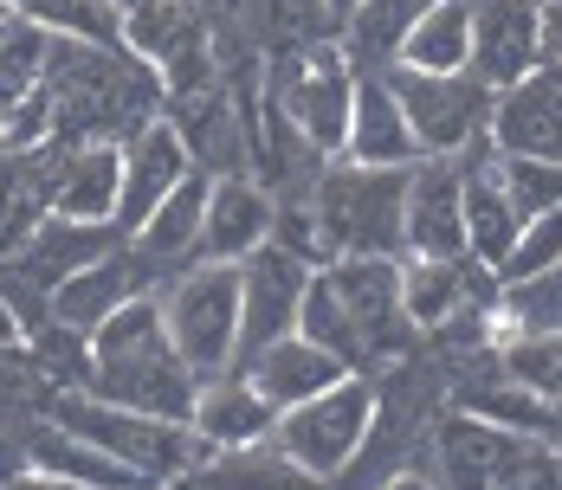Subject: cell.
<instances>
[{"mask_svg": "<svg viewBox=\"0 0 562 490\" xmlns=\"http://www.w3.org/2000/svg\"><path fill=\"white\" fill-rule=\"evenodd\" d=\"M394 65L401 71H465L472 65V0H434L407 26Z\"/></svg>", "mask_w": 562, "mask_h": 490, "instance_id": "83f0119b", "label": "cell"}, {"mask_svg": "<svg viewBox=\"0 0 562 490\" xmlns=\"http://www.w3.org/2000/svg\"><path fill=\"white\" fill-rule=\"evenodd\" d=\"M156 277H169V272H162L136 239H123V246L104 252L98 265H85V272H71L65 284H53V329H58V335L91 342V329L111 323L130 297H149V284H156Z\"/></svg>", "mask_w": 562, "mask_h": 490, "instance_id": "9c48e42d", "label": "cell"}, {"mask_svg": "<svg viewBox=\"0 0 562 490\" xmlns=\"http://www.w3.org/2000/svg\"><path fill=\"white\" fill-rule=\"evenodd\" d=\"M557 265H562V207H550V214H530V219H524L517 246H510L505 265H498V284H517V277H537V272H557Z\"/></svg>", "mask_w": 562, "mask_h": 490, "instance_id": "d590c367", "label": "cell"}, {"mask_svg": "<svg viewBox=\"0 0 562 490\" xmlns=\"http://www.w3.org/2000/svg\"><path fill=\"white\" fill-rule=\"evenodd\" d=\"M447 407H465V413H479V420H492L517 438H550V445L562 438V407L543 400L537 387H524L517 375H505V368L492 381H459Z\"/></svg>", "mask_w": 562, "mask_h": 490, "instance_id": "484cf974", "label": "cell"}, {"mask_svg": "<svg viewBox=\"0 0 562 490\" xmlns=\"http://www.w3.org/2000/svg\"><path fill=\"white\" fill-rule=\"evenodd\" d=\"M58 426H71L78 438H91V445L116 452L123 465H136L143 478H156L162 490L181 485L188 471H201V465H207V445L194 438L188 420H156V413L116 407V400L91 394V387L58 400Z\"/></svg>", "mask_w": 562, "mask_h": 490, "instance_id": "277c9868", "label": "cell"}, {"mask_svg": "<svg viewBox=\"0 0 562 490\" xmlns=\"http://www.w3.org/2000/svg\"><path fill=\"white\" fill-rule=\"evenodd\" d=\"M492 355H498L505 375H517L524 387H537L543 400L562 407V329H524V335H505Z\"/></svg>", "mask_w": 562, "mask_h": 490, "instance_id": "e575fe53", "label": "cell"}, {"mask_svg": "<svg viewBox=\"0 0 562 490\" xmlns=\"http://www.w3.org/2000/svg\"><path fill=\"white\" fill-rule=\"evenodd\" d=\"M492 98L543 71V0H472V65Z\"/></svg>", "mask_w": 562, "mask_h": 490, "instance_id": "8fae6325", "label": "cell"}, {"mask_svg": "<svg viewBox=\"0 0 562 490\" xmlns=\"http://www.w3.org/2000/svg\"><path fill=\"white\" fill-rule=\"evenodd\" d=\"M434 0H362L349 20H342V53L356 58V71H389L407 26L427 13Z\"/></svg>", "mask_w": 562, "mask_h": 490, "instance_id": "f1b7e54d", "label": "cell"}, {"mask_svg": "<svg viewBox=\"0 0 562 490\" xmlns=\"http://www.w3.org/2000/svg\"><path fill=\"white\" fill-rule=\"evenodd\" d=\"M7 490H85V485H71V478H46V471H20V478H7Z\"/></svg>", "mask_w": 562, "mask_h": 490, "instance_id": "60d3db41", "label": "cell"}, {"mask_svg": "<svg viewBox=\"0 0 562 490\" xmlns=\"http://www.w3.org/2000/svg\"><path fill=\"white\" fill-rule=\"evenodd\" d=\"M324 272H330L342 310L356 323L362 375L382 368V362H407V349H414L420 329L407 323V310H401V259H330Z\"/></svg>", "mask_w": 562, "mask_h": 490, "instance_id": "ba28073f", "label": "cell"}, {"mask_svg": "<svg viewBox=\"0 0 562 490\" xmlns=\"http://www.w3.org/2000/svg\"><path fill=\"white\" fill-rule=\"evenodd\" d=\"M356 7H362V0H324V13H330V26H337V33H342V20H349Z\"/></svg>", "mask_w": 562, "mask_h": 490, "instance_id": "7bdbcfd3", "label": "cell"}, {"mask_svg": "<svg viewBox=\"0 0 562 490\" xmlns=\"http://www.w3.org/2000/svg\"><path fill=\"white\" fill-rule=\"evenodd\" d=\"M375 413H382V387L369 381V375H342L337 387L284 407L279 426H272V445H279L297 471H311L317 485H337L342 471L369 452Z\"/></svg>", "mask_w": 562, "mask_h": 490, "instance_id": "3957f363", "label": "cell"}, {"mask_svg": "<svg viewBox=\"0 0 562 490\" xmlns=\"http://www.w3.org/2000/svg\"><path fill=\"white\" fill-rule=\"evenodd\" d=\"M389 84L407 110V123H414L420 156H465L472 143H485L492 91L472 71H401V65H389Z\"/></svg>", "mask_w": 562, "mask_h": 490, "instance_id": "52a82bcc", "label": "cell"}, {"mask_svg": "<svg viewBox=\"0 0 562 490\" xmlns=\"http://www.w3.org/2000/svg\"><path fill=\"white\" fill-rule=\"evenodd\" d=\"M188 478H201V485H214V490H317V478L297 471L272 438L266 445H239V452H214Z\"/></svg>", "mask_w": 562, "mask_h": 490, "instance_id": "4dcf8cb0", "label": "cell"}, {"mask_svg": "<svg viewBox=\"0 0 562 490\" xmlns=\"http://www.w3.org/2000/svg\"><path fill=\"white\" fill-rule=\"evenodd\" d=\"M26 471L71 478V485H85V490H162L156 478H143L136 465H123L116 452L91 445V438H78L71 426H58V420L26 438Z\"/></svg>", "mask_w": 562, "mask_h": 490, "instance_id": "603a6c76", "label": "cell"}, {"mask_svg": "<svg viewBox=\"0 0 562 490\" xmlns=\"http://www.w3.org/2000/svg\"><path fill=\"white\" fill-rule=\"evenodd\" d=\"M407 252L465 259V162L459 156H420L407 168Z\"/></svg>", "mask_w": 562, "mask_h": 490, "instance_id": "7c38bea8", "label": "cell"}, {"mask_svg": "<svg viewBox=\"0 0 562 490\" xmlns=\"http://www.w3.org/2000/svg\"><path fill=\"white\" fill-rule=\"evenodd\" d=\"M472 272H485V265H472V259H401V310H407V323L414 329H447L465 317V304H472Z\"/></svg>", "mask_w": 562, "mask_h": 490, "instance_id": "4316f807", "label": "cell"}, {"mask_svg": "<svg viewBox=\"0 0 562 490\" xmlns=\"http://www.w3.org/2000/svg\"><path fill=\"white\" fill-rule=\"evenodd\" d=\"M85 387L116 400V407L156 413V420H188L194 413L201 375L175 349L156 290L149 297H130L111 323L91 329V342H85Z\"/></svg>", "mask_w": 562, "mask_h": 490, "instance_id": "6da1fadb", "label": "cell"}, {"mask_svg": "<svg viewBox=\"0 0 562 490\" xmlns=\"http://www.w3.org/2000/svg\"><path fill=\"white\" fill-rule=\"evenodd\" d=\"M0 490H7V485H0Z\"/></svg>", "mask_w": 562, "mask_h": 490, "instance_id": "c3c4849f", "label": "cell"}, {"mask_svg": "<svg viewBox=\"0 0 562 490\" xmlns=\"http://www.w3.org/2000/svg\"><path fill=\"white\" fill-rule=\"evenodd\" d=\"M297 335L317 342V349H330L349 375H362V342H356V323H349V310H342L330 272L311 277V290H304V304H297Z\"/></svg>", "mask_w": 562, "mask_h": 490, "instance_id": "1f68e13d", "label": "cell"}, {"mask_svg": "<svg viewBox=\"0 0 562 490\" xmlns=\"http://www.w3.org/2000/svg\"><path fill=\"white\" fill-rule=\"evenodd\" d=\"M130 232L123 226H91V219H65V214H46L33 232H26V246L13 252V265L33 277L46 297H53V284H65L71 272H85V265H98L104 252H116Z\"/></svg>", "mask_w": 562, "mask_h": 490, "instance_id": "7402d4cb", "label": "cell"}, {"mask_svg": "<svg viewBox=\"0 0 562 490\" xmlns=\"http://www.w3.org/2000/svg\"><path fill=\"white\" fill-rule=\"evenodd\" d=\"M498 181H505L510 207H517L524 219L562 207V168L557 162H537V156H505V149H498Z\"/></svg>", "mask_w": 562, "mask_h": 490, "instance_id": "8d00e7d4", "label": "cell"}, {"mask_svg": "<svg viewBox=\"0 0 562 490\" xmlns=\"http://www.w3.org/2000/svg\"><path fill=\"white\" fill-rule=\"evenodd\" d=\"M492 490H562V471H557V445L550 438H524L517 458L498 471Z\"/></svg>", "mask_w": 562, "mask_h": 490, "instance_id": "74e56055", "label": "cell"}, {"mask_svg": "<svg viewBox=\"0 0 562 490\" xmlns=\"http://www.w3.org/2000/svg\"><path fill=\"white\" fill-rule=\"evenodd\" d=\"M342 156H349V162H369V168H414L420 162L414 123H407V110H401V98H394L389 71H362V78H356Z\"/></svg>", "mask_w": 562, "mask_h": 490, "instance_id": "ffe728a7", "label": "cell"}, {"mask_svg": "<svg viewBox=\"0 0 562 490\" xmlns=\"http://www.w3.org/2000/svg\"><path fill=\"white\" fill-rule=\"evenodd\" d=\"M116 201H123V143H65L53 162V214L91 219V226H116Z\"/></svg>", "mask_w": 562, "mask_h": 490, "instance_id": "d6986e66", "label": "cell"}, {"mask_svg": "<svg viewBox=\"0 0 562 490\" xmlns=\"http://www.w3.org/2000/svg\"><path fill=\"white\" fill-rule=\"evenodd\" d=\"M557 471H562V438H557Z\"/></svg>", "mask_w": 562, "mask_h": 490, "instance_id": "bcb514c9", "label": "cell"}, {"mask_svg": "<svg viewBox=\"0 0 562 490\" xmlns=\"http://www.w3.org/2000/svg\"><path fill=\"white\" fill-rule=\"evenodd\" d=\"M543 78H550V84L562 91V65H543Z\"/></svg>", "mask_w": 562, "mask_h": 490, "instance_id": "ee69618b", "label": "cell"}, {"mask_svg": "<svg viewBox=\"0 0 562 490\" xmlns=\"http://www.w3.org/2000/svg\"><path fill=\"white\" fill-rule=\"evenodd\" d=\"M492 149L505 156H537V162H557L562 168V91L530 71L524 84H510L492 98Z\"/></svg>", "mask_w": 562, "mask_h": 490, "instance_id": "44dd1931", "label": "cell"}, {"mask_svg": "<svg viewBox=\"0 0 562 490\" xmlns=\"http://www.w3.org/2000/svg\"><path fill=\"white\" fill-rule=\"evenodd\" d=\"M311 277H317V265L284 252L279 239H266L259 252L239 259V362L297 329V304H304Z\"/></svg>", "mask_w": 562, "mask_h": 490, "instance_id": "30bf717a", "label": "cell"}, {"mask_svg": "<svg viewBox=\"0 0 562 490\" xmlns=\"http://www.w3.org/2000/svg\"><path fill=\"white\" fill-rule=\"evenodd\" d=\"M330 259H407V168H369L342 156L311 181Z\"/></svg>", "mask_w": 562, "mask_h": 490, "instance_id": "7a4b0ae2", "label": "cell"}, {"mask_svg": "<svg viewBox=\"0 0 562 490\" xmlns=\"http://www.w3.org/2000/svg\"><path fill=\"white\" fill-rule=\"evenodd\" d=\"M156 304H162V323H169L175 349L188 355V368L201 381L239 368V265L188 259L156 290Z\"/></svg>", "mask_w": 562, "mask_h": 490, "instance_id": "5b68a950", "label": "cell"}, {"mask_svg": "<svg viewBox=\"0 0 562 490\" xmlns=\"http://www.w3.org/2000/svg\"><path fill=\"white\" fill-rule=\"evenodd\" d=\"M517 445H524L517 433L479 420V413H465V407H447L434 420V433H427V458H434L427 478L440 490H492L498 471L517 458Z\"/></svg>", "mask_w": 562, "mask_h": 490, "instance_id": "4fadbf2b", "label": "cell"}, {"mask_svg": "<svg viewBox=\"0 0 562 490\" xmlns=\"http://www.w3.org/2000/svg\"><path fill=\"white\" fill-rule=\"evenodd\" d=\"M239 20H246L266 46H279V53H304V46H317V39L330 33L324 0H239Z\"/></svg>", "mask_w": 562, "mask_h": 490, "instance_id": "d6a6232c", "label": "cell"}, {"mask_svg": "<svg viewBox=\"0 0 562 490\" xmlns=\"http://www.w3.org/2000/svg\"><path fill=\"white\" fill-rule=\"evenodd\" d=\"M207 187H214V174H207V168H188V174H181V187H169V194H162V207H156V214L130 232V239H136V246H143V252H149V259H156L169 277L181 272L194 252H201Z\"/></svg>", "mask_w": 562, "mask_h": 490, "instance_id": "d4e9b609", "label": "cell"}, {"mask_svg": "<svg viewBox=\"0 0 562 490\" xmlns=\"http://www.w3.org/2000/svg\"><path fill=\"white\" fill-rule=\"evenodd\" d=\"M492 317L505 323V335H524V329H562V265L537 277H517V284H498L492 290Z\"/></svg>", "mask_w": 562, "mask_h": 490, "instance_id": "836d02e7", "label": "cell"}, {"mask_svg": "<svg viewBox=\"0 0 562 490\" xmlns=\"http://www.w3.org/2000/svg\"><path fill=\"white\" fill-rule=\"evenodd\" d=\"M116 46L162 78L175 58L214 46V26H207L201 0H130V7H116Z\"/></svg>", "mask_w": 562, "mask_h": 490, "instance_id": "ac0fdd59", "label": "cell"}, {"mask_svg": "<svg viewBox=\"0 0 562 490\" xmlns=\"http://www.w3.org/2000/svg\"><path fill=\"white\" fill-rule=\"evenodd\" d=\"M26 335H33V323H26V317H20V304L0 290V349H20Z\"/></svg>", "mask_w": 562, "mask_h": 490, "instance_id": "f35d334b", "label": "cell"}, {"mask_svg": "<svg viewBox=\"0 0 562 490\" xmlns=\"http://www.w3.org/2000/svg\"><path fill=\"white\" fill-rule=\"evenodd\" d=\"M543 65H562V0H543Z\"/></svg>", "mask_w": 562, "mask_h": 490, "instance_id": "ab89813d", "label": "cell"}, {"mask_svg": "<svg viewBox=\"0 0 562 490\" xmlns=\"http://www.w3.org/2000/svg\"><path fill=\"white\" fill-rule=\"evenodd\" d=\"M188 168H194V156H188L181 129H175L169 116H149V123L123 143V201H116V226L136 232L143 219L162 207V194L181 187Z\"/></svg>", "mask_w": 562, "mask_h": 490, "instance_id": "2e32d148", "label": "cell"}, {"mask_svg": "<svg viewBox=\"0 0 562 490\" xmlns=\"http://www.w3.org/2000/svg\"><path fill=\"white\" fill-rule=\"evenodd\" d=\"M239 368L252 375V387H259L279 413H284V407H297V400H311V394H324V387H337L342 375H349L330 349L304 342L297 329H291V335H279V342H266L259 355H246Z\"/></svg>", "mask_w": 562, "mask_h": 490, "instance_id": "cb8c5ba5", "label": "cell"}, {"mask_svg": "<svg viewBox=\"0 0 562 490\" xmlns=\"http://www.w3.org/2000/svg\"><path fill=\"white\" fill-rule=\"evenodd\" d=\"M194 438L214 452H239V445H266L272 426H279V407L252 387L246 368H226V375H207L201 394H194V413H188Z\"/></svg>", "mask_w": 562, "mask_h": 490, "instance_id": "9a60e30c", "label": "cell"}, {"mask_svg": "<svg viewBox=\"0 0 562 490\" xmlns=\"http://www.w3.org/2000/svg\"><path fill=\"white\" fill-rule=\"evenodd\" d=\"M356 58L342 53V39H317V46H304V53H284L279 78H272V98L279 110L304 129V143L317 149V156H342V143H349V104H356Z\"/></svg>", "mask_w": 562, "mask_h": 490, "instance_id": "8992f818", "label": "cell"}, {"mask_svg": "<svg viewBox=\"0 0 562 490\" xmlns=\"http://www.w3.org/2000/svg\"><path fill=\"white\" fill-rule=\"evenodd\" d=\"M46 65H53V33L40 20L20 13L0 26V123L46 91Z\"/></svg>", "mask_w": 562, "mask_h": 490, "instance_id": "f546056e", "label": "cell"}, {"mask_svg": "<svg viewBox=\"0 0 562 490\" xmlns=\"http://www.w3.org/2000/svg\"><path fill=\"white\" fill-rule=\"evenodd\" d=\"M375 490H440V485H434L427 471H394V478H382Z\"/></svg>", "mask_w": 562, "mask_h": 490, "instance_id": "b9f144b4", "label": "cell"}, {"mask_svg": "<svg viewBox=\"0 0 562 490\" xmlns=\"http://www.w3.org/2000/svg\"><path fill=\"white\" fill-rule=\"evenodd\" d=\"M459 162H465V259L498 277L505 252L517 246V232H524V214L510 207L505 181H498V149H492V136L472 143Z\"/></svg>", "mask_w": 562, "mask_h": 490, "instance_id": "e0dca14e", "label": "cell"}, {"mask_svg": "<svg viewBox=\"0 0 562 490\" xmlns=\"http://www.w3.org/2000/svg\"><path fill=\"white\" fill-rule=\"evenodd\" d=\"M111 7H130V0H111Z\"/></svg>", "mask_w": 562, "mask_h": 490, "instance_id": "7dc6e473", "label": "cell"}, {"mask_svg": "<svg viewBox=\"0 0 562 490\" xmlns=\"http://www.w3.org/2000/svg\"><path fill=\"white\" fill-rule=\"evenodd\" d=\"M181 490H214V485H201V478H181Z\"/></svg>", "mask_w": 562, "mask_h": 490, "instance_id": "f6af8a7d", "label": "cell"}, {"mask_svg": "<svg viewBox=\"0 0 562 490\" xmlns=\"http://www.w3.org/2000/svg\"><path fill=\"white\" fill-rule=\"evenodd\" d=\"M272 219H279V201H272L266 181H252V174H214L207 219H201V252L194 259L239 265L246 252H259L272 239Z\"/></svg>", "mask_w": 562, "mask_h": 490, "instance_id": "5bb4252c", "label": "cell"}]
</instances>
